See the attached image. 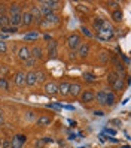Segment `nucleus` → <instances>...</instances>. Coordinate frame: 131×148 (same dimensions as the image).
<instances>
[{
  "mask_svg": "<svg viewBox=\"0 0 131 148\" xmlns=\"http://www.w3.org/2000/svg\"><path fill=\"white\" fill-rule=\"evenodd\" d=\"M21 6L18 3H11L7 8V16H9V25L12 27H20L21 25Z\"/></svg>",
  "mask_w": 131,
  "mask_h": 148,
  "instance_id": "nucleus-1",
  "label": "nucleus"
},
{
  "mask_svg": "<svg viewBox=\"0 0 131 148\" xmlns=\"http://www.w3.org/2000/svg\"><path fill=\"white\" fill-rule=\"evenodd\" d=\"M113 34H115V30L112 29V25H110L109 21L104 20L101 29L97 32V34H95V36H97V39H100V40H109V39L113 38Z\"/></svg>",
  "mask_w": 131,
  "mask_h": 148,
  "instance_id": "nucleus-2",
  "label": "nucleus"
},
{
  "mask_svg": "<svg viewBox=\"0 0 131 148\" xmlns=\"http://www.w3.org/2000/svg\"><path fill=\"white\" fill-rule=\"evenodd\" d=\"M81 43H82V39H81V36L77 33L69 34L67 39H66V45H67V48L70 51H76L77 48L81 47Z\"/></svg>",
  "mask_w": 131,
  "mask_h": 148,
  "instance_id": "nucleus-3",
  "label": "nucleus"
},
{
  "mask_svg": "<svg viewBox=\"0 0 131 148\" xmlns=\"http://www.w3.org/2000/svg\"><path fill=\"white\" fill-rule=\"evenodd\" d=\"M29 12L31 14L33 24L40 25V23H42V20H43V16H42V14H40V8H39V5H37V3L31 5V6H30V9H29Z\"/></svg>",
  "mask_w": 131,
  "mask_h": 148,
  "instance_id": "nucleus-4",
  "label": "nucleus"
},
{
  "mask_svg": "<svg viewBox=\"0 0 131 148\" xmlns=\"http://www.w3.org/2000/svg\"><path fill=\"white\" fill-rule=\"evenodd\" d=\"M94 96H95V91L91 90V88H86V90H82L81 96H79V100L82 105H90V103L94 102Z\"/></svg>",
  "mask_w": 131,
  "mask_h": 148,
  "instance_id": "nucleus-5",
  "label": "nucleus"
},
{
  "mask_svg": "<svg viewBox=\"0 0 131 148\" xmlns=\"http://www.w3.org/2000/svg\"><path fill=\"white\" fill-rule=\"evenodd\" d=\"M43 90H45V94L52 97V96L58 94V84L55 81H46L45 85H43Z\"/></svg>",
  "mask_w": 131,
  "mask_h": 148,
  "instance_id": "nucleus-6",
  "label": "nucleus"
},
{
  "mask_svg": "<svg viewBox=\"0 0 131 148\" xmlns=\"http://www.w3.org/2000/svg\"><path fill=\"white\" fill-rule=\"evenodd\" d=\"M11 148H22V145L27 142V136L25 135H15L9 139Z\"/></svg>",
  "mask_w": 131,
  "mask_h": 148,
  "instance_id": "nucleus-7",
  "label": "nucleus"
},
{
  "mask_svg": "<svg viewBox=\"0 0 131 148\" xmlns=\"http://www.w3.org/2000/svg\"><path fill=\"white\" fill-rule=\"evenodd\" d=\"M9 25V16H7V8L5 3H0V29Z\"/></svg>",
  "mask_w": 131,
  "mask_h": 148,
  "instance_id": "nucleus-8",
  "label": "nucleus"
},
{
  "mask_svg": "<svg viewBox=\"0 0 131 148\" xmlns=\"http://www.w3.org/2000/svg\"><path fill=\"white\" fill-rule=\"evenodd\" d=\"M36 126L37 127H48V126H51V123H52V115H49V114H40L37 118H36Z\"/></svg>",
  "mask_w": 131,
  "mask_h": 148,
  "instance_id": "nucleus-9",
  "label": "nucleus"
},
{
  "mask_svg": "<svg viewBox=\"0 0 131 148\" xmlns=\"http://www.w3.org/2000/svg\"><path fill=\"white\" fill-rule=\"evenodd\" d=\"M48 57L51 60H55L58 57V42L57 40H49L48 42Z\"/></svg>",
  "mask_w": 131,
  "mask_h": 148,
  "instance_id": "nucleus-10",
  "label": "nucleus"
},
{
  "mask_svg": "<svg viewBox=\"0 0 131 148\" xmlns=\"http://www.w3.org/2000/svg\"><path fill=\"white\" fill-rule=\"evenodd\" d=\"M83 87L81 82H70V88H69V96L70 97H79Z\"/></svg>",
  "mask_w": 131,
  "mask_h": 148,
  "instance_id": "nucleus-11",
  "label": "nucleus"
},
{
  "mask_svg": "<svg viewBox=\"0 0 131 148\" xmlns=\"http://www.w3.org/2000/svg\"><path fill=\"white\" fill-rule=\"evenodd\" d=\"M90 51H91V45L88 42H82L81 43V47L76 49V56L79 57V58H85V57H88L90 56Z\"/></svg>",
  "mask_w": 131,
  "mask_h": 148,
  "instance_id": "nucleus-12",
  "label": "nucleus"
},
{
  "mask_svg": "<svg viewBox=\"0 0 131 148\" xmlns=\"http://www.w3.org/2000/svg\"><path fill=\"white\" fill-rule=\"evenodd\" d=\"M110 87H112L113 93L116 94V93H122V91H124V90H125V87H127V84H125V81H124V78L119 76V78H116V81L113 82Z\"/></svg>",
  "mask_w": 131,
  "mask_h": 148,
  "instance_id": "nucleus-13",
  "label": "nucleus"
},
{
  "mask_svg": "<svg viewBox=\"0 0 131 148\" xmlns=\"http://www.w3.org/2000/svg\"><path fill=\"white\" fill-rule=\"evenodd\" d=\"M14 84L16 87H25V72L24 71H16L14 73Z\"/></svg>",
  "mask_w": 131,
  "mask_h": 148,
  "instance_id": "nucleus-14",
  "label": "nucleus"
},
{
  "mask_svg": "<svg viewBox=\"0 0 131 148\" xmlns=\"http://www.w3.org/2000/svg\"><path fill=\"white\" fill-rule=\"evenodd\" d=\"M18 58H20V62H25V60H29L30 57H31V54H30V47H27V45H22V47H20L18 48Z\"/></svg>",
  "mask_w": 131,
  "mask_h": 148,
  "instance_id": "nucleus-15",
  "label": "nucleus"
},
{
  "mask_svg": "<svg viewBox=\"0 0 131 148\" xmlns=\"http://www.w3.org/2000/svg\"><path fill=\"white\" fill-rule=\"evenodd\" d=\"M30 54L34 60L40 62V60H43V48L40 45H34L33 48H30Z\"/></svg>",
  "mask_w": 131,
  "mask_h": 148,
  "instance_id": "nucleus-16",
  "label": "nucleus"
},
{
  "mask_svg": "<svg viewBox=\"0 0 131 148\" xmlns=\"http://www.w3.org/2000/svg\"><path fill=\"white\" fill-rule=\"evenodd\" d=\"M37 82H36V71H29L25 72V85L27 87H34Z\"/></svg>",
  "mask_w": 131,
  "mask_h": 148,
  "instance_id": "nucleus-17",
  "label": "nucleus"
},
{
  "mask_svg": "<svg viewBox=\"0 0 131 148\" xmlns=\"http://www.w3.org/2000/svg\"><path fill=\"white\" fill-rule=\"evenodd\" d=\"M69 88H70V82L69 81H61L58 84V94L61 97H67L69 96Z\"/></svg>",
  "mask_w": 131,
  "mask_h": 148,
  "instance_id": "nucleus-18",
  "label": "nucleus"
},
{
  "mask_svg": "<svg viewBox=\"0 0 131 148\" xmlns=\"http://www.w3.org/2000/svg\"><path fill=\"white\" fill-rule=\"evenodd\" d=\"M106 96H107V91H106V90H100V91L95 93V96H94V102H97L98 105L104 106V105H106Z\"/></svg>",
  "mask_w": 131,
  "mask_h": 148,
  "instance_id": "nucleus-19",
  "label": "nucleus"
},
{
  "mask_svg": "<svg viewBox=\"0 0 131 148\" xmlns=\"http://www.w3.org/2000/svg\"><path fill=\"white\" fill-rule=\"evenodd\" d=\"M33 24V18H31V14L29 12V9H25L21 15V25H24V27H30V25Z\"/></svg>",
  "mask_w": 131,
  "mask_h": 148,
  "instance_id": "nucleus-20",
  "label": "nucleus"
},
{
  "mask_svg": "<svg viewBox=\"0 0 131 148\" xmlns=\"http://www.w3.org/2000/svg\"><path fill=\"white\" fill-rule=\"evenodd\" d=\"M110 18L113 23H122V20H124V12H122V9H115L110 12Z\"/></svg>",
  "mask_w": 131,
  "mask_h": 148,
  "instance_id": "nucleus-21",
  "label": "nucleus"
},
{
  "mask_svg": "<svg viewBox=\"0 0 131 148\" xmlns=\"http://www.w3.org/2000/svg\"><path fill=\"white\" fill-rule=\"evenodd\" d=\"M48 81V73L43 69H39L36 71V82H46Z\"/></svg>",
  "mask_w": 131,
  "mask_h": 148,
  "instance_id": "nucleus-22",
  "label": "nucleus"
},
{
  "mask_svg": "<svg viewBox=\"0 0 131 148\" xmlns=\"http://www.w3.org/2000/svg\"><path fill=\"white\" fill-rule=\"evenodd\" d=\"M109 60H110V53H109V51H106V49H103L101 53L98 54V62L101 64H107Z\"/></svg>",
  "mask_w": 131,
  "mask_h": 148,
  "instance_id": "nucleus-23",
  "label": "nucleus"
},
{
  "mask_svg": "<svg viewBox=\"0 0 131 148\" xmlns=\"http://www.w3.org/2000/svg\"><path fill=\"white\" fill-rule=\"evenodd\" d=\"M116 103V94L113 91H107V96H106V106H113Z\"/></svg>",
  "mask_w": 131,
  "mask_h": 148,
  "instance_id": "nucleus-24",
  "label": "nucleus"
},
{
  "mask_svg": "<svg viewBox=\"0 0 131 148\" xmlns=\"http://www.w3.org/2000/svg\"><path fill=\"white\" fill-rule=\"evenodd\" d=\"M82 78H83L85 82H97V76H95L92 72H83Z\"/></svg>",
  "mask_w": 131,
  "mask_h": 148,
  "instance_id": "nucleus-25",
  "label": "nucleus"
},
{
  "mask_svg": "<svg viewBox=\"0 0 131 148\" xmlns=\"http://www.w3.org/2000/svg\"><path fill=\"white\" fill-rule=\"evenodd\" d=\"M103 18H101V16H95V18H94V21H92V25H94V30H100L101 29V25H103Z\"/></svg>",
  "mask_w": 131,
  "mask_h": 148,
  "instance_id": "nucleus-26",
  "label": "nucleus"
},
{
  "mask_svg": "<svg viewBox=\"0 0 131 148\" xmlns=\"http://www.w3.org/2000/svg\"><path fill=\"white\" fill-rule=\"evenodd\" d=\"M0 90L9 91V81H7V78H5V76L0 78Z\"/></svg>",
  "mask_w": 131,
  "mask_h": 148,
  "instance_id": "nucleus-27",
  "label": "nucleus"
},
{
  "mask_svg": "<svg viewBox=\"0 0 131 148\" xmlns=\"http://www.w3.org/2000/svg\"><path fill=\"white\" fill-rule=\"evenodd\" d=\"M116 78H119V75L115 72V71H112V72H109V75H107V84L109 85H112L113 82L116 81Z\"/></svg>",
  "mask_w": 131,
  "mask_h": 148,
  "instance_id": "nucleus-28",
  "label": "nucleus"
},
{
  "mask_svg": "<svg viewBox=\"0 0 131 148\" xmlns=\"http://www.w3.org/2000/svg\"><path fill=\"white\" fill-rule=\"evenodd\" d=\"M24 118L27 120V121H36L37 114L34 111H27V112H25V115H24Z\"/></svg>",
  "mask_w": 131,
  "mask_h": 148,
  "instance_id": "nucleus-29",
  "label": "nucleus"
},
{
  "mask_svg": "<svg viewBox=\"0 0 131 148\" xmlns=\"http://www.w3.org/2000/svg\"><path fill=\"white\" fill-rule=\"evenodd\" d=\"M36 64H37V60H34L33 57H30L29 60H25V62H24V66H25V67H29L30 71H31V69L36 66Z\"/></svg>",
  "mask_w": 131,
  "mask_h": 148,
  "instance_id": "nucleus-30",
  "label": "nucleus"
},
{
  "mask_svg": "<svg viewBox=\"0 0 131 148\" xmlns=\"http://www.w3.org/2000/svg\"><path fill=\"white\" fill-rule=\"evenodd\" d=\"M0 32L7 34V33H18V27H12V25H7V27H3L0 29Z\"/></svg>",
  "mask_w": 131,
  "mask_h": 148,
  "instance_id": "nucleus-31",
  "label": "nucleus"
},
{
  "mask_svg": "<svg viewBox=\"0 0 131 148\" xmlns=\"http://www.w3.org/2000/svg\"><path fill=\"white\" fill-rule=\"evenodd\" d=\"M37 38H39V33H37V32H31V33L24 34V39H25V40H36Z\"/></svg>",
  "mask_w": 131,
  "mask_h": 148,
  "instance_id": "nucleus-32",
  "label": "nucleus"
},
{
  "mask_svg": "<svg viewBox=\"0 0 131 148\" xmlns=\"http://www.w3.org/2000/svg\"><path fill=\"white\" fill-rule=\"evenodd\" d=\"M113 71H115V72H116V73L121 76L122 73L125 72V66L122 64V63H115V69H113Z\"/></svg>",
  "mask_w": 131,
  "mask_h": 148,
  "instance_id": "nucleus-33",
  "label": "nucleus"
},
{
  "mask_svg": "<svg viewBox=\"0 0 131 148\" xmlns=\"http://www.w3.org/2000/svg\"><path fill=\"white\" fill-rule=\"evenodd\" d=\"M81 33H82V34H85L86 38H94V34L88 30V27H85V25H82V27H81Z\"/></svg>",
  "mask_w": 131,
  "mask_h": 148,
  "instance_id": "nucleus-34",
  "label": "nucleus"
},
{
  "mask_svg": "<svg viewBox=\"0 0 131 148\" xmlns=\"http://www.w3.org/2000/svg\"><path fill=\"white\" fill-rule=\"evenodd\" d=\"M104 5H106L107 8H113V11H115V9H119V2H106V3H104Z\"/></svg>",
  "mask_w": 131,
  "mask_h": 148,
  "instance_id": "nucleus-35",
  "label": "nucleus"
},
{
  "mask_svg": "<svg viewBox=\"0 0 131 148\" xmlns=\"http://www.w3.org/2000/svg\"><path fill=\"white\" fill-rule=\"evenodd\" d=\"M6 51H7V45H6V42L0 40V54H6Z\"/></svg>",
  "mask_w": 131,
  "mask_h": 148,
  "instance_id": "nucleus-36",
  "label": "nucleus"
},
{
  "mask_svg": "<svg viewBox=\"0 0 131 148\" xmlns=\"http://www.w3.org/2000/svg\"><path fill=\"white\" fill-rule=\"evenodd\" d=\"M109 124H113V126L119 127V126H122V121H121L119 118H113V120H110V121H109Z\"/></svg>",
  "mask_w": 131,
  "mask_h": 148,
  "instance_id": "nucleus-37",
  "label": "nucleus"
},
{
  "mask_svg": "<svg viewBox=\"0 0 131 148\" xmlns=\"http://www.w3.org/2000/svg\"><path fill=\"white\" fill-rule=\"evenodd\" d=\"M0 148H11L9 139H3V141H2V145H0Z\"/></svg>",
  "mask_w": 131,
  "mask_h": 148,
  "instance_id": "nucleus-38",
  "label": "nucleus"
},
{
  "mask_svg": "<svg viewBox=\"0 0 131 148\" xmlns=\"http://www.w3.org/2000/svg\"><path fill=\"white\" fill-rule=\"evenodd\" d=\"M3 123H5V112L3 109H0V127L3 126Z\"/></svg>",
  "mask_w": 131,
  "mask_h": 148,
  "instance_id": "nucleus-39",
  "label": "nucleus"
},
{
  "mask_svg": "<svg viewBox=\"0 0 131 148\" xmlns=\"http://www.w3.org/2000/svg\"><path fill=\"white\" fill-rule=\"evenodd\" d=\"M94 115H95V117H104V111H101V109L97 111V109H95V111H94Z\"/></svg>",
  "mask_w": 131,
  "mask_h": 148,
  "instance_id": "nucleus-40",
  "label": "nucleus"
},
{
  "mask_svg": "<svg viewBox=\"0 0 131 148\" xmlns=\"http://www.w3.org/2000/svg\"><path fill=\"white\" fill-rule=\"evenodd\" d=\"M48 108H52V109H61V105H58V103H49Z\"/></svg>",
  "mask_w": 131,
  "mask_h": 148,
  "instance_id": "nucleus-41",
  "label": "nucleus"
},
{
  "mask_svg": "<svg viewBox=\"0 0 131 148\" xmlns=\"http://www.w3.org/2000/svg\"><path fill=\"white\" fill-rule=\"evenodd\" d=\"M69 58H70V60L77 58V56H76V51H70V53H69Z\"/></svg>",
  "mask_w": 131,
  "mask_h": 148,
  "instance_id": "nucleus-42",
  "label": "nucleus"
},
{
  "mask_svg": "<svg viewBox=\"0 0 131 148\" xmlns=\"http://www.w3.org/2000/svg\"><path fill=\"white\" fill-rule=\"evenodd\" d=\"M119 56H121L122 58H124V62H125V66H128V64H130V58H128L127 56H124V54H119Z\"/></svg>",
  "mask_w": 131,
  "mask_h": 148,
  "instance_id": "nucleus-43",
  "label": "nucleus"
},
{
  "mask_svg": "<svg viewBox=\"0 0 131 148\" xmlns=\"http://www.w3.org/2000/svg\"><path fill=\"white\" fill-rule=\"evenodd\" d=\"M121 148H130V147L128 145H124V147H121Z\"/></svg>",
  "mask_w": 131,
  "mask_h": 148,
  "instance_id": "nucleus-44",
  "label": "nucleus"
},
{
  "mask_svg": "<svg viewBox=\"0 0 131 148\" xmlns=\"http://www.w3.org/2000/svg\"><path fill=\"white\" fill-rule=\"evenodd\" d=\"M2 141H3V139H2V138H0V145H2Z\"/></svg>",
  "mask_w": 131,
  "mask_h": 148,
  "instance_id": "nucleus-45",
  "label": "nucleus"
}]
</instances>
